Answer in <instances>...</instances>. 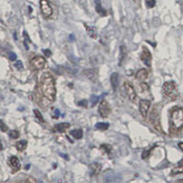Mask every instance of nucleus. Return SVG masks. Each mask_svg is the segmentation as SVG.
<instances>
[{"label": "nucleus", "mask_w": 183, "mask_h": 183, "mask_svg": "<svg viewBox=\"0 0 183 183\" xmlns=\"http://www.w3.org/2000/svg\"><path fill=\"white\" fill-rule=\"evenodd\" d=\"M140 59H141V60L145 63V65H147V66H150L151 65V59H152V57H151V53H150V51L147 49V48H143V51H142V53L140 54Z\"/></svg>", "instance_id": "obj_11"}, {"label": "nucleus", "mask_w": 183, "mask_h": 183, "mask_svg": "<svg viewBox=\"0 0 183 183\" xmlns=\"http://www.w3.org/2000/svg\"><path fill=\"white\" fill-rule=\"evenodd\" d=\"M110 80H111V84H112V87H113L114 91H116L118 86H119V74L117 72L112 73V75L110 77Z\"/></svg>", "instance_id": "obj_13"}, {"label": "nucleus", "mask_w": 183, "mask_h": 183, "mask_svg": "<svg viewBox=\"0 0 183 183\" xmlns=\"http://www.w3.org/2000/svg\"><path fill=\"white\" fill-rule=\"evenodd\" d=\"M138 88H139V90H140L141 92H145V91L148 90V85L147 83H145V82H141V83L139 84Z\"/></svg>", "instance_id": "obj_29"}, {"label": "nucleus", "mask_w": 183, "mask_h": 183, "mask_svg": "<svg viewBox=\"0 0 183 183\" xmlns=\"http://www.w3.org/2000/svg\"><path fill=\"white\" fill-rule=\"evenodd\" d=\"M149 153H150V151H149V150H145V151L143 152V155H142L143 159H147V157L149 155Z\"/></svg>", "instance_id": "obj_37"}, {"label": "nucleus", "mask_w": 183, "mask_h": 183, "mask_svg": "<svg viewBox=\"0 0 183 183\" xmlns=\"http://www.w3.org/2000/svg\"><path fill=\"white\" fill-rule=\"evenodd\" d=\"M7 130H8L7 126H6L2 120H0V131H2V132H6Z\"/></svg>", "instance_id": "obj_30"}, {"label": "nucleus", "mask_w": 183, "mask_h": 183, "mask_svg": "<svg viewBox=\"0 0 183 183\" xmlns=\"http://www.w3.org/2000/svg\"><path fill=\"white\" fill-rule=\"evenodd\" d=\"M172 126L176 129H180L183 126V108L176 107L171 112L170 116Z\"/></svg>", "instance_id": "obj_2"}, {"label": "nucleus", "mask_w": 183, "mask_h": 183, "mask_svg": "<svg viewBox=\"0 0 183 183\" xmlns=\"http://www.w3.org/2000/svg\"><path fill=\"white\" fill-rule=\"evenodd\" d=\"M55 115H55V117H56V118H57V117H59V115H60V111H59L58 109H56V110H55Z\"/></svg>", "instance_id": "obj_38"}, {"label": "nucleus", "mask_w": 183, "mask_h": 183, "mask_svg": "<svg viewBox=\"0 0 183 183\" xmlns=\"http://www.w3.org/2000/svg\"><path fill=\"white\" fill-rule=\"evenodd\" d=\"M183 173V164H180L171 170V175H178Z\"/></svg>", "instance_id": "obj_23"}, {"label": "nucleus", "mask_w": 183, "mask_h": 183, "mask_svg": "<svg viewBox=\"0 0 183 183\" xmlns=\"http://www.w3.org/2000/svg\"><path fill=\"white\" fill-rule=\"evenodd\" d=\"M99 114L102 117H107L111 114V106L106 100H103L99 105Z\"/></svg>", "instance_id": "obj_9"}, {"label": "nucleus", "mask_w": 183, "mask_h": 183, "mask_svg": "<svg viewBox=\"0 0 183 183\" xmlns=\"http://www.w3.org/2000/svg\"><path fill=\"white\" fill-rule=\"evenodd\" d=\"M150 122L153 126V127L159 131V132H162V129H161V125H160V120H159V113L157 112L156 109H154L151 114H150Z\"/></svg>", "instance_id": "obj_5"}, {"label": "nucleus", "mask_w": 183, "mask_h": 183, "mask_svg": "<svg viewBox=\"0 0 183 183\" xmlns=\"http://www.w3.org/2000/svg\"><path fill=\"white\" fill-rule=\"evenodd\" d=\"M162 92L165 96L174 100L177 97V90H176L175 82H166L163 85Z\"/></svg>", "instance_id": "obj_3"}, {"label": "nucleus", "mask_w": 183, "mask_h": 183, "mask_svg": "<svg viewBox=\"0 0 183 183\" xmlns=\"http://www.w3.org/2000/svg\"><path fill=\"white\" fill-rule=\"evenodd\" d=\"M148 71L146 69H140V70H138L137 72V74H136L137 80L141 81V82L145 81L148 78Z\"/></svg>", "instance_id": "obj_14"}, {"label": "nucleus", "mask_w": 183, "mask_h": 183, "mask_svg": "<svg viewBox=\"0 0 183 183\" xmlns=\"http://www.w3.org/2000/svg\"><path fill=\"white\" fill-rule=\"evenodd\" d=\"M71 135L75 138V139H81L83 137V133L82 129H75L71 131Z\"/></svg>", "instance_id": "obj_22"}, {"label": "nucleus", "mask_w": 183, "mask_h": 183, "mask_svg": "<svg viewBox=\"0 0 183 183\" xmlns=\"http://www.w3.org/2000/svg\"><path fill=\"white\" fill-rule=\"evenodd\" d=\"M43 53L45 54L46 57H50V56H51V51H50V49H43Z\"/></svg>", "instance_id": "obj_36"}, {"label": "nucleus", "mask_w": 183, "mask_h": 183, "mask_svg": "<svg viewBox=\"0 0 183 183\" xmlns=\"http://www.w3.org/2000/svg\"><path fill=\"white\" fill-rule=\"evenodd\" d=\"M8 58L11 61H15L16 60V54L14 52H9L8 53Z\"/></svg>", "instance_id": "obj_32"}, {"label": "nucleus", "mask_w": 183, "mask_h": 183, "mask_svg": "<svg viewBox=\"0 0 183 183\" xmlns=\"http://www.w3.org/2000/svg\"><path fill=\"white\" fill-rule=\"evenodd\" d=\"M179 147H180V148L183 151V142H181V143L179 144Z\"/></svg>", "instance_id": "obj_39"}, {"label": "nucleus", "mask_w": 183, "mask_h": 183, "mask_svg": "<svg viewBox=\"0 0 183 183\" xmlns=\"http://www.w3.org/2000/svg\"><path fill=\"white\" fill-rule=\"evenodd\" d=\"M41 91L44 97L52 102L56 96V86L53 77L49 73H44L41 77Z\"/></svg>", "instance_id": "obj_1"}, {"label": "nucleus", "mask_w": 183, "mask_h": 183, "mask_svg": "<svg viewBox=\"0 0 183 183\" xmlns=\"http://www.w3.org/2000/svg\"><path fill=\"white\" fill-rule=\"evenodd\" d=\"M124 86H125V89H126V94H127L129 100L131 102H135L137 99V93H136V90H135L133 84L129 82H126L124 83Z\"/></svg>", "instance_id": "obj_8"}, {"label": "nucleus", "mask_w": 183, "mask_h": 183, "mask_svg": "<svg viewBox=\"0 0 183 183\" xmlns=\"http://www.w3.org/2000/svg\"><path fill=\"white\" fill-rule=\"evenodd\" d=\"M27 140H24V139L19 140L16 144V148L18 151H24L27 148Z\"/></svg>", "instance_id": "obj_20"}, {"label": "nucleus", "mask_w": 183, "mask_h": 183, "mask_svg": "<svg viewBox=\"0 0 183 183\" xmlns=\"http://www.w3.org/2000/svg\"><path fill=\"white\" fill-rule=\"evenodd\" d=\"M83 74L91 81L93 82H95L96 81V78H97V70L96 69H87V70H84L83 71Z\"/></svg>", "instance_id": "obj_12"}, {"label": "nucleus", "mask_w": 183, "mask_h": 183, "mask_svg": "<svg viewBox=\"0 0 183 183\" xmlns=\"http://www.w3.org/2000/svg\"><path fill=\"white\" fill-rule=\"evenodd\" d=\"M85 26V28H86V31L88 33V35L93 38H98V34H97V31L95 29L94 27H92V26H87L86 24H84Z\"/></svg>", "instance_id": "obj_17"}, {"label": "nucleus", "mask_w": 183, "mask_h": 183, "mask_svg": "<svg viewBox=\"0 0 183 183\" xmlns=\"http://www.w3.org/2000/svg\"><path fill=\"white\" fill-rule=\"evenodd\" d=\"M101 149L104 150V151H105V153H107V154H110V153H111V151H112V147H111V146H109V145H107V144H104V145H102V146H101Z\"/></svg>", "instance_id": "obj_27"}, {"label": "nucleus", "mask_w": 183, "mask_h": 183, "mask_svg": "<svg viewBox=\"0 0 183 183\" xmlns=\"http://www.w3.org/2000/svg\"><path fill=\"white\" fill-rule=\"evenodd\" d=\"M30 64L32 65V67L36 70H41L45 67L46 64V60L42 57V56H35L31 60H30Z\"/></svg>", "instance_id": "obj_7"}, {"label": "nucleus", "mask_w": 183, "mask_h": 183, "mask_svg": "<svg viewBox=\"0 0 183 183\" xmlns=\"http://www.w3.org/2000/svg\"><path fill=\"white\" fill-rule=\"evenodd\" d=\"M2 149H3V145H2V142L0 140V150H2Z\"/></svg>", "instance_id": "obj_41"}, {"label": "nucleus", "mask_w": 183, "mask_h": 183, "mask_svg": "<svg viewBox=\"0 0 183 183\" xmlns=\"http://www.w3.org/2000/svg\"><path fill=\"white\" fill-rule=\"evenodd\" d=\"M94 2H95V10H96V12H97L100 16H105V15H106V11H105V10L104 9V7L102 6L101 0H94Z\"/></svg>", "instance_id": "obj_18"}, {"label": "nucleus", "mask_w": 183, "mask_h": 183, "mask_svg": "<svg viewBox=\"0 0 183 183\" xmlns=\"http://www.w3.org/2000/svg\"><path fill=\"white\" fill-rule=\"evenodd\" d=\"M40 9L45 18H48L52 15V8L48 0H40Z\"/></svg>", "instance_id": "obj_6"}, {"label": "nucleus", "mask_w": 183, "mask_h": 183, "mask_svg": "<svg viewBox=\"0 0 183 183\" xmlns=\"http://www.w3.org/2000/svg\"><path fill=\"white\" fill-rule=\"evenodd\" d=\"M103 180L105 183H119L121 181V176L113 170H106L103 175Z\"/></svg>", "instance_id": "obj_4"}, {"label": "nucleus", "mask_w": 183, "mask_h": 183, "mask_svg": "<svg viewBox=\"0 0 183 183\" xmlns=\"http://www.w3.org/2000/svg\"><path fill=\"white\" fill-rule=\"evenodd\" d=\"M9 164L11 165V167L14 169L15 171H16L20 169V161L16 157H11L9 159Z\"/></svg>", "instance_id": "obj_16"}, {"label": "nucleus", "mask_w": 183, "mask_h": 183, "mask_svg": "<svg viewBox=\"0 0 183 183\" xmlns=\"http://www.w3.org/2000/svg\"><path fill=\"white\" fill-rule=\"evenodd\" d=\"M126 54H127L126 48V46L122 45V46L120 47V57H119V63H118L119 66L122 65L123 61L125 60V59H126Z\"/></svg>", "instance_id": "obj_19"}, {"label": "nucleus", "mask_w": 183, "mask_h": 183, "mask_svg": "<svg viewBox=\"0 0 183 183\" xmlns=\"http://www.w3.org/2000/svg\"><path fill=\"white\" fill-rule=\"evenodd\" d=\"M14 38H15V39H16V38H17V37H16V33H14Z\"/></svg>", "instance_id": "obj_43"}, {"label": "nucleus", "mask_w": 183, "mask_h": 183, "mask_svg": "<svg viewBox=\"0 0 183 183\" xmlns=\"http://www.w3.org/2000/svg\"><path fill=\"white\" fill-rule=\"evenodd\" d=\"M61 157H63V158H65V159H69V157L68 156H66V155H64V154H60Z\"/></svg>", "instance_id": "obj_40"}, {"label": "nucleus", "mask_w": 183, "mask_h": 183, "mask_svg": "<svg viewBox=\"0 0 183 183\" xmlns=\"http://www.w3.org/2000/svg\"><path fill=\"white\" fill-rule=\"evenodd\" d=\"M150 106H151V102L149 100L143 99L139 102V112L143 117H147Z\"/></svg>", "instance_id": "obj_10"}, {"label": "nucleus", "mask_w": 183, "mask_h": 183, "mask_svg": "<svg viewBox=\"0 0 183 183\" xmlns=\"http://www.w3.org/2000/svg\"><path fill=\"white\" fill-rule=\"evenodd\" d=\"M9 137L12 139H16L19 137V132L16 130H11V131H9Z\"/></svg>", "instance_id": "obj_26"}, {"label": "nucleus", "mask_w": 183, "mask_h": 183, "mask_svg": "<svg viewBox=\"0 0 183 183\" xmlns=\"http://www.w3.org/2000/svg\"><path fill=\"white\" fill-rule=\"evenodd\" d=\"M34 114H35V116H36V118L38 120V122H40V123H44L43 116H42L41 113H40L38 110H34Z\"/></svg>", "instance_id": "obj_25"}, {"label": "nucleus", "mask_w": 183, "mask_h": 183, "mask_svg": "<svg viewBox=\"0 0 183 183\" xmlns=\"http://www.w3.org/2000/svg\"><path fill=\"white\" fill-rule=\"evenodd\" d=\"M78 105H79V106H82V107H87L88 102H87V100H82V101H80V102L78 103Z\"/></svg>", "instance_id": "obj_34"}, {"label": "nucleus", "mask_w": 183, "mask_h": 183, "mask_svg": "<svg viewBox=\"0 0 183 183\" xmlns=\"http://www.w3.org/2000/svg\"><path fill=\"white\" fill-rule=\"evenodd\" d=\"M176 183H183V179L182 180H180V181H178Z\"/></svg>", "instance_id": "obj_42"}, {"label": "nucleus", "mask_w": 183, "mask_h": 183, "mask_svg": "<svg viewBox=\"0 0 183 183\" xmlns=\"http://www.w3.org/2000/svg\"><path fill=\"white\" fill-rule=\"evenodd\" d=\"M146 5L148 8H152L156 5V0H146Z\"/></svg>", "instance_id": "obj_28"}, {"label": "nucleus", "mask_w": 183, "mask_h": 183, "mask_svg": "<svg viewBox=\"0 0 183 183\" xmlns=\"http://www.w3.org/2000/svg\"><path fill=\"white\" fill-rule=\"evenodd\" d=\"M95 128L96 129H99V130H107L109 128V125L107 123H103V122H100V123H97L95 125Z\"/></svg>", "instance_id": "obj_24"}, {"label": "nucleus", "mask_w": 183, "mask_h": 183, "mask_svg": "<svg viewBox=\"0 0 183 183\" xmlns=\"http://www.w3.org/2000/svg\"><path fill=\"white\" fill-rule=\"evenodd\" d=\"M15 67L17 69V70H22L23 69V63L21 60H17L16 63H15Z\"/></svg>", "instance_id": "obj_33"}, {"label": "nucleus", "mask_w": 183, "mask_h": 183, "mask_svg": "<svg viewBox=\"0 0 183 183\" xmlns=\"http://www.w3.org/2000/svg\"><path fill=\"white\" fill-rule=\"evenodd\" d=\"M90 169H91L92 175H93V176H97V175L101 172L102 166H101V164H99V163H97V162H93V163L91 164Z\"/></svg>", "instance_id": "obj_15"}, {"label": "nucleus", "mask_w": 183, "mask_h": 183, "mask_svg": "<svg viewBox=\"0 0 183 183\" xmlns=\"http://www.w3.org/2000/svg\"><path fill=\"white\" fill-rule=\"evenodd\" d=\"M70 127V124L69 123H60V124H58L55 126V129L58 131V132H64L66 129H68Z\"/></svg>", "instance_id": "obj_21"}, {"label": "nucleus", "mask_w": 183, "mask_h": 183, "mask_svg": "<svg viewBox=\"0 0 183 183\" xmlns=\"http://www.w3.org/2000/svg\"><path fill=\"white\" fill-rule=\"evenodd\" d=\"M23 37L25 38L24 41H26V42H28V43H30V42H31V41H30V38H29V37H28V35H27V33L26 31H24V32H23Z\"/></svg>", "instance_id": "obj_35"}, {"label": "nucleus", "mask_w": 183, "mask_h": 183, "mask_svg": "<svg viewBox=\"0 0 183 183\" xmlns=\"http://www.w3.org/2000/svg\"><path fill=\"white\" fill-rule=\"evenodd\" d=\"M99 99H100V97L95 96V95H93V96H92V100H91V102H92V105L94 106V105L99 102Z\"/></svg>", "instance_id": "obj_31"}]
</instances>
